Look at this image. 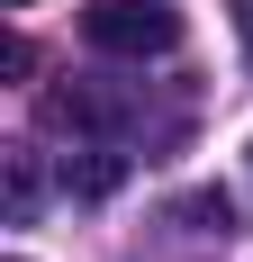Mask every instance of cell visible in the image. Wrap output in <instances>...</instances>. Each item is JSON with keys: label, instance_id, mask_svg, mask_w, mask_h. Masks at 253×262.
<instances>
[{"label": "cell", "instance_id": "cell-4", "mask_svg": "<svg viewBox=\"0 0 253 262\" xmlns=\"http://www.w3.org/2000/svg\"><path fill=\"white\" fill-rule=\"evenodd\" d=\"M27 208H36V172H27V163H9V217L27 226Z\"/></svg>", "mask_w": 253, "mask_h": 262}, {"label": "cell", "instance_id": "cell-1", "mask_svg": "<svg viewBox=\"0 0 253 262\" xmlns=\"http://www.w3.org/2000/svg\"><path fill=\"white\" fill-rule=\"evenodd\" d=\"M81 36L100 54H172L181 9L172 0H81Z\"/></svg>", "mask_w": 253, "mask_h": 262}, {"label": "cell", "instance_id": "cell-2", "mask_svg": "<svg viewBox=\"0 0 253 262\" xmlns=\"http://www.w3.org/2000/svg\"><path fill=\"white\" fill-rule=\"evenodd\" d=\"M64 181H73L81 199H109V190L126 181V154H118V145H91L81 163H64Z\"/></svg>", "mask_w": 253, "mask_h": 262}, {"label": "cell", "instance_id": "cell-6", "mask_svg": "<svg viewBox=\"0 0 253 262\" xmlns=\"http://www.w3.org/2000/svg\"><path fill=\"white\" fill-rule=\"evenodd\" d=\"M9 9H27V0H9Z\"/></svg>", "mask_w": 253, "mask_h": 262}, {"label": "cell", "instance_id": "cell-5", "mask_svg": "<svg viewBox=\"0 0 253 262\" xmlns=\"http://www.w3.org/2000/svg\"><path fill=\"white\" fill-rule=\"evenodd\" d=\"M235 27H244V63H253V0H235Z\"/></svg>", "mask_w": 253, "mask_h": 262}, {"label": "cell", "instance_id": "cell-3", "mask_svg": "<svg viewBox=\"0 0 253 262\" xmlns=\"http://www.w3.org/2000/svg\"><path fill=\"white\" fill-rule=\"evenodd\" d=\"M181 226H199V235H235V199L226 190H190V199H172Z\"/></svg>", "mask_w": 253, "mask_h": 262}]
</instances>
